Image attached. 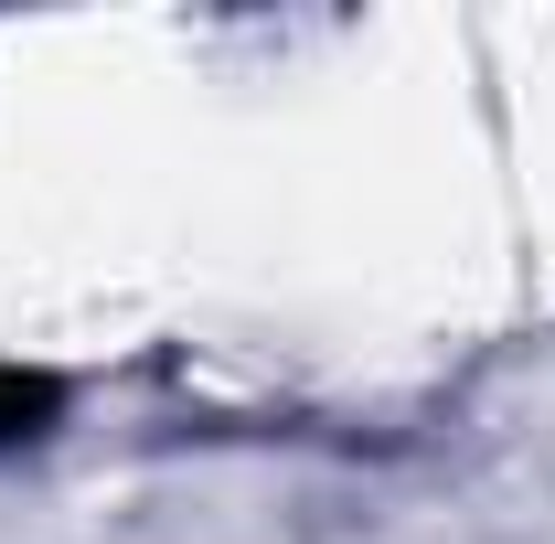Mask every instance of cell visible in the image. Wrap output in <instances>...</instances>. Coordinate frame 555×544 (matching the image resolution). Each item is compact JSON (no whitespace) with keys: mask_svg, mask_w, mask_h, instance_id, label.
Returning a JSON list of instances; mask_svg holds the SVG:
<instances>
[{"mask_svg":"<svg viewBox=\"0 0 555 544\" xmlns=\"http://www.w3.org/2000/svg\"><path fill=\"white\" fill-rule=\"evenodd\" d=\"M54 406V396H43V385H33V374H0V438H33V416Z\"/></svg>","mask_w":555,"mask_h":544,"instance_id":"cell-1","label":"cell"}]
</instances>
